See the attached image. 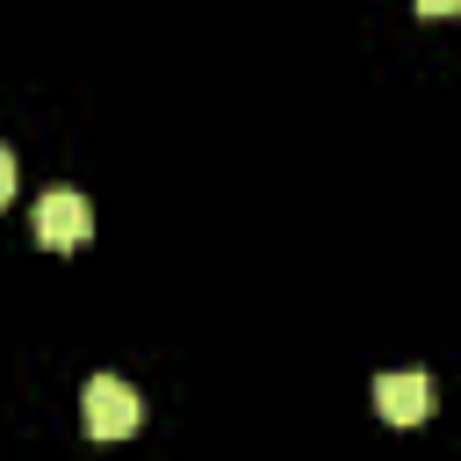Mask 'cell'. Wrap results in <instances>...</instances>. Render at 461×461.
I'll list each match as a JSON object with an SVG mask.
<instances>
[{
	"mask_svg": "<svg viewBox=\"0 0 461 461\" xmlns=\"http://www.w3.org/2000/svg\"><path fill=\"white\" fill-rule=\"evenodd\" d=\"M86 230H94V209H86V194H72V187H50V194L36 202V245H50V252H79V245H86Z\"/></svg>",
	"mask_w": 461,
	"mask_h": 461,
	"instance_id": "obj_1",
	"label": "cell"
},
{
	"mask_svg": "<svg viewBox=\"0 0 461 461\" xmlns=\"http://www.w3.org/2000/svg\"><path fill=\"white\" fill-rule=\"evenodd\" d=\"M137 418H144V403H137L130 382H115V375L86 382V432L94 439H122V432H137Z\"/></svg>",
	"mask_w": 461,
	"mask_h": 461,
	"instance_id": "obj_2",
	"label": "cell"
},
{
	"mask_svg": "<svg viewBox=\"0 0 461 461\" xmlns=\"http://www.w3.org/2000/svg\"><path fill=\"white\" fill-rule=\"evenodd\" d=\"M375 411L389 425H425L432 418V382L425 375H382L375 382Z\"/></svg>",
	"mask_w": 461,
	"mask_h": 461,
	"instance_id": "obj_3",
	"label": "cell"
},
{
	"mask_svg": "<svg viewBox=\"0 0 461 461\" xmlns=\"http://www.w3.org/2000/svg\"><path fill=\"white\" fill-rule=\"evenodd\" d=\"M7 194H14V151L0 144V209H7Z\"/></svg>",
	"mask_w": 461,
	"mask_h": 461,
	"instance_id": "obj_4",
	"label": "cell"
},
{
	"mask_svg": "<svg viewBox=\"0 0 461 461\" xmlns=\"http://www.w3.org/2000/svg\"><path fill=\"white\" fill-rule=\"evenodd\" d=\"M418 14H432V22H439V14H461V0H418Z\"/></svg>",
	"mask_w": 461,
	"mask_h": 461,
	"instance_id": "obj_5",
	"label": "cell"
}]
</instances>
